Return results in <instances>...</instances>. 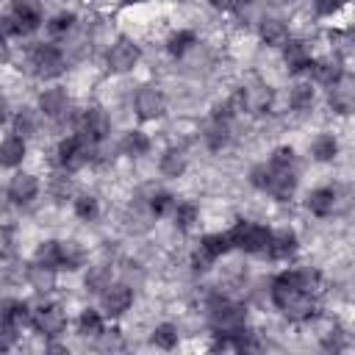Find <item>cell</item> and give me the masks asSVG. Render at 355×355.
I'll return each instance as SVG.
<instances>
[{
	"mask_svg": "<svg viewBox=\"0 0 355 355\" xmlns=\"http://www.w3.org/2000/svg\"><path fill=\"white\" fill-rule=\"evenodd\" d=\"M333 205H336V191L333 189H316V191L308 194V211L316 214V216L333 214Z\"/></svg>",
	"mask_w": 355,
	"mask_h": 355,
	"instance_id": "21",
	"label": "cell"
},
{
	"mask_svg": "<svg viewBox=\"0 0 355 355\" xmlns=\"http://www.w3.org/2000/svg\"><path fill=\"white\" fill-rule=\"evenodd\" d=\"M122 150L128 155H144L150 150V139L141 133V130H130L125 139H122Z\"/></svg>",
	"mask_w": 355,
	"mask_h": 355,
	"instance_id": "27",
	"label": "cell"
},
{
	"mask_svg": "<svg viewBox=\"0 0 355 355\" xmlns=\"http://www.w3.org/2000/svg\"><path fill=\"white\" fill-rule=\"evenodd\" d=\"M100 330H103V322H100L97 311H83V316L78 322V333L80 336H97Z\"/></svg>",
	"mask_w": 355,
	"mask_h": 355,
	"instance_id": "33",
	"label": "cell"
},
{
	"mask_svg": "<svg viewBox=\"0 0 355 355\" xmlns=\"http://www.w3.org/2000/svg\"><path fill=\"white\" fill-rule=\"evenodd\" d=\"M89 144L83 136H69L58 144V161L64 169H80L89 161Z\"/></svg>",
	"mask_w": 355,
	"mask_h": 355,
	"instance_id": "6",
	"label": "cell"
},
{
	"mask_svg": "<svg viewBox=\"0 0 355 355\" xmlns=\"http://www.w3.org/2000/svg\"><path fill=\"white\" fill-rule=\"evenodd\" d=\"M311 69H313L316 80H322V83H327V86L344 75V69H341V64H338L336 58H324V61H316V64H311Z\"/></svg>",
	"mask_w": 355,
	"mask_h": 355,
	"instance_id": "22",
	"label": "cell"
},
{
	"mask_svg": "<svg viewBox=\"0 0 355 355\" xmlns=\"http://www.w3.org/2000/svg\"><path fill=\"white\" fill-rule=\"evenodd\" d=\"M139 61V47L130 39H116V44L108 50V69L114 72H128Z\"/></svg>",
	"mask_w": 355,
	"mask_h": 355,
	"instance_id": "11",
	"label": "cell"
},
{
	"mask_svg": "<svg viewBox=\"0 0 355 355\" xmlns=\"http://www.w3.org/2000/svg\"><path fill=\"white\" fill-rule=\"evenodd\" d=\"M175 202H172V197L166 194V191H161V194H155L153 200H150V211L155 214V216H161V214H166L169 208H172Z\"/></svg>",
	"mask_w": 355,
	"mask_h": 355,
	"instance_id": "42",
	"label": "cell"
},
{
	"mask_svg": "<svg viewBox=\"0 0 355 355\" xmlns=\"http://www.w3.org/2000/svg\"><path fill=\"white\" fill-rule=\"evenodd\" d=\"M28 280H31V286H33L36 291H50V288H53V283H55V275H53V269H50V266L36 263V266H31V269H28Z\"/></svg>",
	"mask_w": 355,
	"mask_h": 355,
	"instance_id": "25",
	"label": "cell"
},
{
	"mask_svg": "<svg viewBox=\"0 0 355 355\" xmlns=\"http://www.w3.org/2000/svg\"><path fill=\"white\" fill-rule=\"evenodd\" d=\"M211 6H214V8L227 11V8H236V6H239V0H211Z\"/></svg>",
	"mask_w": 355,
	"mask_h": 355,
	"instance_id": "50",
	"label": "cell"
},
{
	"mask_svg": "<svg viewBox=\"0 0 355 355\" xmlns=\"http://www.w3.org/2000/svg\"><path fill=\"white\" fill-rule=\"evenodd\" d=\"M108 128H111V122H108V114L103 108L92 105V108L83 111V116H80V136L86 141H92V144L103 141L108 136Z\"/></svg>",
	"mask_w": 355,
	"mask_h": 355,
	"instance_id": "7",
	"label": "cell"
},
{
	"mask_svg": "<svg viewBox=\"0 0 355 355\" xmlns=\"http://www.w3.org/2000/svg\"><path fill=\"white\" fill-rule=\"evenodd\" d=\"M130 302H133V291L125 286V283H116V286H105V291H103V308H105V313L108 316H119V313H125L128 308H130Z\"/></svg>",
	"mask_w": 355,
	"mask_h": 355,
	"instance_id": "14",
	"label": "cell"
},
{
	"mask_svg": "<svg viewBox=\"0 0 355 355\" xmlns=\"http://www.w3.org/2000/svg\"><path fill=\"white\" fill-rule=\"evenodd\" d=\"M14 130H17V133H22V136H28V133L33 130V116H31L28 111L17 114V119H14Z\"/></svg>",
	"mask_w": 355,
	"mask_h": 355,
	"instance_id": "44",
	"label": "cell"
},
{
	"mask_svg": "<svg viewBox=\"0 0 355 355\" xmlns=\"http://www.w3.org/2000/svg\"><path fill=\"white\" fill-rule=\"evenodd\" d=\"M311 103H313V89L308 83H297L291 89V108L305 111V108H311Z\"/></svg>",
	"mask_w": 355,
	"mask_h": 355,
	"instance_id": "30",
	"label": "cell"
},
{
	"mask_svg": "<svg viewBox=\"0 0 355 355\" xmlns=\"http://www.w3.org/2000/svg\"><path fill=\"white\" fill-rule=\"evenodd\" d=\"M272 258L283 261V258H291L297 252V236L291 230H280V233H272L269 239V250H266Z\"/></svg>",
	"mask_w": 355,
	"mask_h": 355,
	"instance_id": "18",
	"label": "cell"
},
{
	"mask_svg": "<svg viewBox=\"0 0 355 355\" xmlns=\"http://www.w3.org/2000/svg\"><path fill=\"white\" fill-rule=\"evenodd\" d=\"M272 300L288 319H308L313 316V297L302 291L300 272H283L272 283Z\"/></svg>",
	"mask_w": 355,
	"mask_h": 355,
	"instance_id": "2",
	"label": "cell"
},
{
	"mask_svg": "<svg viewBox=\"0 0 355 355\" xmlns=\"http://www.w3.org/2000/svg\"><path fill=\"white\" fill-rule=\"evenodd\" d=\"M17 330H19L17 324H11L8 319H3V316H0V352H3V349H8V347L17 341Z\"/></svg>",
	"mask_w": 355,
	"mask_h": 355,
	"instance_id": "37",
	"label": "cell"
},
{
	"mask_svg": "<svg viewBox=\"0 0 355 355\" xmlns=\"http://www.w3.org/2000/svg\"><path fill=\"white\" fill-rule=\"evenodd\" d=\"M11 250V230L0 225V255H6Z\"/></svg>",
	"mask_w": 355,
	"mask_h": 355,
	"instance_id": "49",
	"label": "cell"
},
{
	"mask_svg": "<svg viewBox=\"0 0 355 355\" xmlns=\"http://www.w3.org/2000/svg\"><path fill=\"white\" fill-rule=\"evenodd\" d=\"M336 150H338V144H336L333 136H319V139L313 141V155H316L319 161H330V158L336 155Z\"/></svg>",
	"mask_w": 355,
	"mask_h": 355,
	"instance_id": "34",
	"label": "cell"
},
{
	"mask_svg": "<svg viewBox=\"0 0 355 355\" xmlns=\"http://www.w3.org/2000/svg\"><path fill=\"white\" fill-rule=\"evenodd\" d=\"M67 324V316L58 305H42L36 313H33V327L42 333V336H58Z\"/></svg>",
	"mask_w": 355,
	"mask_h": 355,
	"instance_id": "12",
	"label": "cell"
},
{
	"mask_svg": "<svg viewBox=\"0 0 355 355\" xmlns=\"http://www.w3.org/2000/svg\"><path fill=\"white\" fill-rule=\"evenodd\" d=\"M11 14H14L11 19L17 25V33H31L42 22V6H39V0H14Z\"/></svg>",
	"mask_w": 355,
	"mask_h": 355,
	"instance_id": "8",
	"label": "cell"
},
{
	"mask_svg": "<svg viewBox=\"0 0 355 355\" xmlns=\"http://www.w3.org/2000/svg\"><path fill=\"white\" fill-rule=\"evenodd\" d=\"M153 344L161 347V349H172L178 344V330L172 324H158L153 330Z\"/></svg>",
	"mask_w": 355,
	"mask_h": 355,
	"instance_id": "29",
	"label": "cell"
},
{
	"mask_svg": "<svg viewBox=\"0 0 355 355\" xmlns=\"http://www.w3.org/2000/svg\"><path fill=\"white\" fill-rule=\"evenodd\" d=\"M330 42L336 44V50H338L341 55H349V53H352V47H349V44H352V42H349V33L333 31V33H330Z\"/></svg>",
	"mask_w": 355,
	"mask_h": 355,
	"instance_id": "43",
	"label": "cell"
},
{
	"mask_svg": "<svg viewBox=\"0 0 355 355\" xmlns=\"http://www.w3.org/2000/svg\"><path fill=\"white\" fill-rule=\"evenodd\" d=\"M8 33H17V25H14V19H8V17H0V39L6 42Z\"/></svg>",
	"mask_w": 355,
	"mask_h": 355,
	"instance_id": "48",
	"label": "cell"
},
{
	"mask_svg": "<svg viewBox=\"0 0 355 355\" xmlns=\"http://www.w3.org/2000/svg\"><path fill=\"white\" fill-rule=\"evenodd\" d=\"M244 319H247V313H244L241 305H236L230 300H219V297L211 302V324H214V330L219 336L241 333L244 330Z\"/></svg>",
	"mask_w": 355,
	"mask_h": 355,
	"instance_id": "4",
	"label": "cell"
},
{
	"mask_svg": "<svg viewBox=\"0 0 355 355\" xmlns=\"http://www.w3.org/2000/svg\"><path fill=\"white\" fill-rule=\"evenodd\" d=\"M183 169H186V155L180 150H166L161 158V172L166 178H178V175H183Z\"/></svg>",
	"mask_w": 355,
	"mask_h": 355,
	"instance_id": "26",
	"label": "cell"
},
{
	"mask_svg": "<svg viewBox=\"0 0 355 355\" xmlns=\"http://www.w3.org/2000/svg\"><path fill=\"white\" fill-rule=\"evenodd\" d=\"M39 105H42V111H44L50 119H61V116L69 111V97H67V92H61V89H47V92L39 97Z\"/></svg>",
	"mask_w": 355,
	"mask_h": 355,
	"instance_id": "17",
	"label": "cell"
},
{
	"mask_svg": "<svg viewBox=\"0 0 355 355\" xmlns=\"http://www.w3.org/2000/svg\"><path fill=\"white\" fill-rule=\"evenodd\" d=\"M3 122H6V100L0 97V125H3Z\"/></svg>",
	"mask_w": 355,
	"mask_h": 355,
	"instance_id": "53",
	"label": "cell"
},
{
	"mask_svg": "<svg viewBox=\"0 0 355 355\" xmlns=\"http://www.w3.org/2000/svg\"><path fill=\"white\" fill-rule=\"evenodd\" d=\"M230 247H239L244 252H252V255H263L269 250V239L272 233L263 227V225H255V222H236L230 227V233H225Z\"/></svg>",
	"mask_w": 355,
	"mask_h": 355,
	"instance_id": "3",
	"label": "cell"
},
{
	"mask_svg": "<svg viewBox=\"0 0 355 355\" xmlns=\"http://www.w3.org/2000/svg\"><path fill=\"white\" fill-rule=\"evenodd\" d=\"M36 191H39L36 178L22 172V175H14V178H11V186H8V200H14V202L25 205V202H31V200L36 197Z\"/></svg>",
	"mask_w": 355,
	"mask_h": 355,
	"instance_id": "16",
	"label": "cell"
},
{
	"mask_svg": "<svg viewBox=\"0 0 355 355\" xmlns=\"http://www.w3.org/2000/svg\"><path fill=\"white\" fill-rule=\"evenodd\" d=\"M97 338H100V349H122V336H119V330H100Z\"/></svg>",
	"mask_w": 355,
	"mask_h": 355,
	"instance_id": "40",
	"label": "cell"
},
{
	"mask_svg": "<svg viewBox=\"0 0 355 355\" xmlns=\"http://www.w3.org/2000/svg\"><path fill=\"white\" fill-rule=\"evenodd\" d=\"M230 250V241L227 236H219V233H211L200 241V250L194 252V269H208V263H214L222 252Z\"/></svg>",
	"mask_w": 355,
	"mask_h": 355,
	"instance_id": "9",
	"label": "cell"
},
{
	"mask_svg": "<svg viewBox=\"0 0 355 355\" xmlns=\"http://www.w3.org/2000/svg\"><path fill=\"white\" fill-rule=\"evenodd\" d=\"M286 64L291 72H302V69H311V53H308V44L305 42H288L286 44Z\"/></svg>",
	"mask_w": 355,
	"mask_h": 355,
	"instance_id": "19",
	"label": "cell"
},
{
	"mask_svg": "<svg viewBox=\"0 0 355 355\" xmlns=\"http://www.w3.org/2000/svg\"><path fill=\"white\" fill-rule=\"evenodd\" d=\"M0 316L19 327V324H25V322H28V305H25V302H8V305L0 311Z\"/></svg>",
	"mask_w": 355,
	"mask_h": 355,
	"instance_id": "32",
	"label": "cell"
},
{
	"mask_svg": "<svg viewBox=\"0 0 355 355\" xmlns=\"http://www.w3.org/2000/svg\"><path fill=\"white\" fill-rule=\"evenodd\" d=\"M69 194H72V180L64 178V175H53V197L67 200Z\"/></svg>",
	"mask_w": 355,
	"mask_h": 355,
	"instance_id": "41",
	"label": "cell"
},
{
	"mask_svg": "<svg viewBox=\"0 0 355 355\" xmlns=\"http://www.w3.org/2000/svg\"><path fill=\"white\" fill-rule=\"evenodd\" d=\"M261 36H263L266 44H286V39H288L286 22H280V19H263L261 22Z\"/></svg>",
	"mask_w": 355,
	"mask_h": 355,
	"instance_id": "23",
	"label": "cell"
},
{
	"mask_svg": "<svg viewBox=\"0 0 355 355\" xmlns=\"http://www.w3.org/2000/svg\"><path fill=\"white\" fill-rule=\"evenodd\" d=\"M252 183L258 189H266L275 200H288L294 194L297 178H294V153L288 147H280L269 166H255L252 169Z\"/></svg>",
	"mask_w": 355,
	"mask_h": 355,
	"instance_id": "1",
	"label": "cell"
},
{
	"mask_svg": "<svg viewBox=\"0 0 355 355\" xmlns=\"http://www.w3.org/2000/svg\"><path fill=\"white\" fill-rule=\"evenodd\" d=\"M191 44H194V33H191V31L172 33V36H169V42H166V47H169V53H172V55H183Z\"/></svg>",
	"mask_w": 355,
	"mask_h": 355,
	"instance_id": "31",
	"label": "cell"
},
{
	"mask_svg": "<svg viewBox=\"0 0 355 355\" xmlns=\"http://www.w3.org/2000/svg\"><path fill=\"white\" fill-rule=\"evenodd\" d=\"M80 252L75 244H61V269H78Z\"/></svg>",
	"mask_w": 355,
	"mask_h": 355,
	"instance_id": "39",
	"label": "cell"
},
{
	"mask_svg": "<svg viewBox=\"0 0 355 355\" xmlns=\"http://www.w3.org/2000/svg\"><path fill=\"white\" fill-rule=\"evenodd\" d=\"M72 22H75L72 14H58V17H53V19L47 22V31H50L53 36H61V33H67V31L72 28Z\"/></svg>",
	"mask_w": 355,
	"mask_h": 355,
	"instance_id": "38",
	"label": "cell"
},
{
	"mask_svg": "<svg viewBox=\"0 0 355 355\" xmlns=\"http://www.w3.org/2000/svg\"><path fill=\"white\" fill-rule=\"evenodd\" d=\"M22 158H25L22 136H8L0 141V166H17Z\"/></svg>",
	"mask_w": 355,
	"mask_h": 355,
	"instance_id": "20",
	"label": "cell"
},
{
	"mask_svg": "<svg viewBox=\"0 0 355 355\" xmlns=\"http://www.w3.org/2000/svg\"><path fill=\"white\" fill-rule=\"evenodd\" d=\"M194 219H197V208H194V205H178V211H175V225H178L180 230H189V227L194 225Z\"/></svg>",
	"mask_w": 355,
	"mask_h": 355,
	"instance_id": "35",
	"label": "cell"
},
{
	"mask_svg": "<svg viewBox=\"0 0 355 355\" xmlns=\"http://www.w3.org/2000/svg\"><path fill=\"white\" fill-rule=\"evenodd\" d=\"M36 263L50 266V269H58L61 266V241H44L36 250Z\"/></svg>",
	"mask_w": 355,
	"mask_h": 355,
	"instance_id": "24",
	"label": "cell"
},
{
	"mask_svg": "<svg viewBox=\"0 0 355 355\" xmlns=\"http://www.w3.org/2000/svg\"><path fill=\"white\" fill-rule=\"evenodd\" d=\"M3 61H8V47H6V42L0 39V64H3Z\"/></svg>",
	"mask_w": 355,
	"mask_h": 355,
	"instance_id": "52",
	"label": "cell"
},
{
	"mask_svg": "<svg viewBox=\"0 0 355 355\" xmlns=\"http://www.w3.org/2000/svg\"><path fill=\"white\" fill-rule=\"evenodd\" d=\"M322 344H324V349H333V352H336V349L344 347V333H341L338 327H333V336H324Z\"/></svg>",
	"mask_w": 355,
	"mask_h": 355,
	"instance_id": "45",
	"label": "cell"
},
{
	"mask_svg": "<svg viewBox=\"0 0 355 355\" xmlns=\"http://www.w3.org/2000/svg\"><path fill=\"white\" fill-rule=\"evenodd\" d=\"M75 214L80 219H94L97 216V200L94 197H78L75 200Z\"/></svg>",
	"mask_w": 355,
	"mask_h": 355,
	"instance_id": "36",
	"label": "cell"
},
{
	"mask_svg": "<svg viewBox=\"0 0 355 355\" xmlns=\"http://www.w3.org/2000/svg\"><path fill=\"white\" fill-rule=\"evenodd\" d=\"M230 130H227V119H219V116H214V125L208 128V133H205V139H208V144L214 147V150H219V147H225L227 144V136Z\"/></svg>",
	"mask_w": 355,
	"mask_h": 355,
	"instance_id": "28",
	"label": "cell"
},
{
	"mask_svg": "<svg viewBox=\"0 0 355 355\" xmlns=\"http://www.w3.org/2000/svg\"><path fill=\"white\" fill-rule=\"evenodd\" d=\"M269 100H272L269 89L258 83V86L241 89V92L233 97V105H241V108H247V111H252V114H263V111L269 108Z\"/></svg>",
	"mask_w": 355,
	"mask_h": 355,
	"instance_id": "15",
	"label": "cell"
},
{
	"mask_svg": "<svg viewBox=\"0 0 355 355\" xmlns=\"http://www.w3.org/2000/svg\"><path fill=\"white\" fill-rule=\"evenodd\" d=\"M31 67L39 78H55L64 72V55L53 47V44H42L33 50L31 55Z\"/></svg>",
	"mask_w": 355,
	"mask_h": 355,
	"instance_id": "5",
	"label": "cell"
},
{
	"mask_svg": "<svg viewBox=\"0 0 355 355\" xmlns=\"http://www.w3.org/2000/svg\"><path fill=\"white\" fill-rule=\"evenodd\" d=\"M86 286H89V288H94V291H97V288H105V286H108V277H105V272H94V275L86 280Z\"/></svg>",
	"mask_w": 355,
	"mask_h": 355,
	"instance_id": "47",
	"label": "cell"
},
{
	"mask_svg": "<svg viewBox=\"0 0 355 355\" xmlns=\"http://www.w3.org/2000/svg\"><path fill=\"white\" fill-rule=\"evenodd\" d=\"M6 211H8V194H3V191H0V216H3Z\"/></svg>",
	"mask_w": 355,
	"mask_h": 355,
	"instance_id": "51",
	"label": "cell"
},
{
	"mask_svg": "<svg viewBox=\"0 0 355 355\" xmlns=\"http://www.w3.org/2000/svg\"><path fill=\"white\" fill-rule=\"evenodd\" d=\"M330 105L338 114H349L355 105V80L344 72L338 80L330 83Z\"/></svg>",
	"mask_w": 355,
	"mask_h": 355,
	"instance_id": "10",
	"label": "cell"
},
{
	"mask_svg": "<svg viewBox=\"0 0 355 355\" xmlns=\"http://www.w3.org/2000/svg\"><path fill=\"white\" fill-rule=\"evenodd\" d=\"M164 108H166V100H164V94L155 86L139 89V94H136V111H139L141 119H155V116L164 114Z\"/></svg>",
	"mask_w": 355,
	"mask_h": 355,
	"instance_id": "13",
	"label": "cell"
},
{
	"mask_svg": "<svg viewBox=\"0 0 355 355\" xmlns=\"http://www.w3.org/2000/svg\"><path fill=\"white\" fill-rule=\"evenodd\" d=\"M341 3H344V0H316V11H319V14H333V11L341 8Z\"/></svg>",
	"mask_w": 355,
	"mask_h": 355,
	"instance_id": "46",
	"label": "cell"
}]
</instances>
